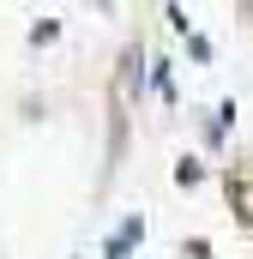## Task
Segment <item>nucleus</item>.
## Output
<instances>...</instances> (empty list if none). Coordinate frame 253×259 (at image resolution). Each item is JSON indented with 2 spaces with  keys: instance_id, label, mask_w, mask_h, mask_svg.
Masks as SVG:
<instances>
[{
  "instance_id": "nucleus-1",
  "label": "nucleus",
  "mask_w": 253,
  "mask_h": 259,
  "mask_svg": "<svg viewBox=\"0 0 253 259\" xmlns=\"http://www.w3.org/2000/svg\"><path fill=\"white\" fill-rule=\"evenodd\" d=\"M139 241H145V223H139V217H126L121 229L109 235V259H126L133 247H139Z\"/></svg>"
},
{
  "instance_id": "nucleus-2",
  "label": "nucleus",
  "mask_w": 253,
  "mask_h": 259,
  "mask_svg": "<svg viewBox=\"0 0 253 259\" xmlns=\"http://www.w3.org/2000/svg\"><path fill=\"white\" fill-rule=\"evenodd\" d=\"M229 127H235V109H229V103H223V109H211V121H205V145H223Z\"/></svg>"
},
{
  "instance_id": "nucleus-3",
  "label": "nucleus",
  "mask_w": 253,
  "mask_h": 259,
  "mask_svg": "<svg viewBox=\"0 0 253 259\" xmlns=\"http://www.w3.org/2000/svg\"><path fill=\"white\" fill-rule=\"evenodd\" d=\"M55 36H61V24H55V18H43V24L30 30V42H36V49H43V42H55Z\"/></svg>"
},
{
  "instance_id": "nucleus-4",
  "label": "nucleus",
  "mask_w": 253,
  "mask_h": 259,
  "mask_svg": "<svg viewBox=\"0 0 253 259\" xmlns=\"http://www.w3.org/2000/svg\"><path fill=\"white\" fill-rule=\"evenodd\" d=\"M187 259H211V241H199V235H193V241H187Z\"/></svg>"
}]
</instances>
